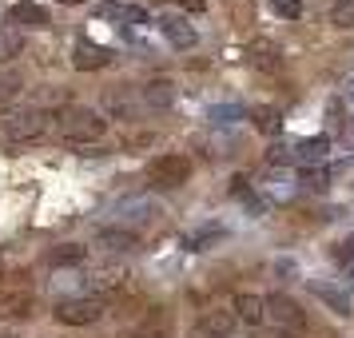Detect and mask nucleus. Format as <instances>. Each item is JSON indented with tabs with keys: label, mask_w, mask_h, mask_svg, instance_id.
Listing matches in <instances>:
<instances>
[{
	"label": "nucleus",
	"mask_w": 354,
	"mask_h": 338,
	"mask_svg": "<svg viewBox=\"0 0 354 338\" xmlns=\"http://www.w3.org/2000/svg\"><path fill=\"white\" fill-rule=\"evenodd\" d=\"M108 131V120H100L92 108H64L60 112V135L68 144H92Z\"/></svg>",
	"instance_id": "1"
},
{
	"label": "nucleus",
	"mask_w": 354,
	"mask_h": 338,
	"mask_svg": "<svg viewBox=\"0 0 354 338\" xmlns=\"http://www.w3.org/2000/svg\"><path fill=\"white\" fill-rule=\"evenodd\" d=\"M267 322L274 326V335L295 338V335L306 330V310L295 303L290 294H271V299H267Z\"/></svg>",
	"instance_id": "2"
},
{
	"label": "nucleus",
	"mask_w": 354,
	"mask_h": 338,
	"mask_svg": "<svg viewBox=\"0 0 354 338\" xmlns=\"http://www.w3.org/2000/svg\"><path fill=\"white\" fill-rule=\"evenodd\" d=\"M100 314H104V299H96V294H80V299L56 303V322H64V326H92Z\"/></svg>",
	"instance_id": "3"
},
{
	"label": "nucleus",
	"mask_w": 354,
	"mask_h": 338,
	"mask_svg": "<svg viewBox=\"0 0 354 338\" xmlns=\"http://www.w3.org/2000/svg\"><path fill=\"white\" fill-rule=\"evenodd\" d=\"M48 128V115L40 112V108H24V112H12L4 120V135L12 140V144H28V140H40Z\"/></svg>",
	"instance_id": "4"
},
{
	"label": "nucleus",
	"mask_w": 354,
	"mask_h": 338,
	"mask_svg": "<svg viewBox=\"0 0 354 338\" xmlns=\"http://www.w3.org/2000/svg\"><path fill=\"white\" fill-rule=\"evenodd\" d=\"M147 176H151L156 187H179V183H187V176H192V163L183 160V156H160V160H151Z\"/></svg>",
	"instance_id": "5"
},
{
	"label": "nucleus",
	"mask_w": 354,
	"mask_h": 338,
	"mask_svg": "<svg viewBox=\"0 0 354 338\" xmlns=\"http://www.w3.org/2000/svg\"><path fill=\"white\" fill-rule=\"evenodd\" d=\"M326 151H330V140L326 135H315V140H303V144H295V163L310 171V167H322L326 163Z\"/></svg>",
	"instance_id": "6"
},
{
	"label": "nucleus",
	"mask_w": 354,
	"mask_h": 338,
	"mask_svg": "<svg viewBox=\"0 0 354 338\" xmlns=\"http://www.w3.org/2000/svg\"><path fill=\"white\" fill-rule=\"evenodd\" d=\"M151 219H160V207H151L147 199H124L120 203V227L136 231L140 223H151Z\"/></svg>",
	"instance_id": "7"
},
{
	"label": "nucleus",
	"mask_w": 354,
	"mask_h": 338,
	"mask_svg": "<svg viewBox=\"0 0 354 338\" xmlns=\"http://www.w3.org/2000/svg\"><path fill=\"white\" fill-rule=\"evenodd\" d=\"M235 330V310H203V319H199V338H227Z\"/></svg>",
	"instance_id": "8"
},
{
	"label": "nucleus",
	"mask_w": 354,
	"mask_h": 338,
	"mask_svg": "<svg viewBox=\"0 0 354 338\" xmlns=\"http://www.w3.org/2000/svg\"><path fill=\"white\" fill-rule=\"evenodd\" d=\"M171 335H176L171 314H167V310H160V306H156V310H147L144 322L131 330V338H171Z\"/></svg>",
	"instance_id": "9"
},
{
	"label": "nucleus",
	"mask_w": 354,
	"mask_h": 338,
	"mask_svg": "<svg viewBox=\"0 0 354 338\" xmlns=\"http://www.w3.org/2000/svg\"><path fill=\"white\" fill-rule=\"evenodd\" d=\"M160 28H163V36L171 40V48H179V52H187V48H195V28L187 24V17H163L160 20Z\"/></svg>",
	"instance_id": "10"
},
{
	"label": "nucleus",
	"mask_w": 354,
	"mask_h": 338,
	"mask_svg": "<svg viewBox=\"0 0 354 338\" xmlns=\"http://www.w3.org/2000/svg\"><path fill=\"white\" fill-rule=\"evenodd\" d=\"M247 60H251L259 72H274V68L283 64V52H279V44H274V40H251Z\"/></svg>",
	"instance_id": "11"
},
{
	"label": "nucleus",
	"mask_w": 354,
	"mask_h": 338,
	"mask_svg": "<svg viewBox=\"0 0 354 338\" xmlns=\"http://www.w3.org/2000/svg\"><path fill=\"white\" fill-rule=\"evenodd\" d=\"M235 314H239L247 326H259V322H267V299L263 294H235Z\"/></svg>",
	"instance_id": "12"
},
{
	"label": "nucleus",
	"mask_w": 354,
	"mask_h": 338,
	"mask_svg": "<svg viewBox=\"0 0 354 338\" xmlns=\"http://www.w3.org/2000/svg\"><path fill=\"white\" fill-rule=\"evenodd\" d=\"M108 60H112L108 48H100V44H92V40H80L76 52H72V64L80 68V72H96V68H104Z\"/></svg>",
	"instance_id": "13"
},
{
	"label": "nucleus",
	"mask_w": 354,
	"mask_h": 338,
	"mask_svg": "<svg viewBox=\"0 0 354 338\" xmlns=\"http://www.w3.org/2000/svg\"><path fill=\"white\" fill-rule=\"evenodd\" d=\"M12 24L17 28H44L48 24V12L40 4H32V0H17L12 4Z\"/></svg>",
	"instance_id": "14"
},
{
	"label": "nucleus",
	"mask_w": 354,
	"mask_h": 338,
	"mask_svg": "<svg viewBox=\"0 0 354 338\" xmlns=\"http://www.w3.org/2000/svg\"><path fill=\"white\" fill-rule=\"evenodd\" d=\"M100 247H108V251H136L140 247V239H136V231H128V227H108V231H100L96 235Z\"/></svg>",
	"instance_id": "15"
},
{
	"label": "nucleus",
	"mask_w": 354,
	"mask_h": 338,
	"mask_svg": "<svg viewBox=\"0 0 354 338\" xmlns=\"http://www.w3.org/2000/svg\"><path fill=\"white\" fill-rule=\"evenodd\" d=\"M144 104L147 108H171V104H176V84L163 80V76L160 80H151L144 88Z\"/></svg>",
	"instance_id": "16"
},
{
	"label": "nucleus",
	"mask_w": 354,
	"mask_h": 338,
	"mask_svg": "<svg viewBox=\"0 0 354 338\" xmlns=\"http://www.w3.org/2000/svg\"><path fill=\"white\" fill-rule=\"evenodd\" d=\"M310 290H315L322 303L335 310V314H346V310H351V294H346V290L330 287V283H322V279H315V283H310Z\"/></svg>",
	"instance_id": "17"
},
{
	"label": "nucleus",
	"mask_w": 354,
	"mask_h": 338,
	"mask_svg": "<svg viewBox=\"0 0 354 338\" xmlns=\"http://www.w3.org/2000/svg\"><path fill=\"white\" fill-rule=\"evenodd\" d=\"M20 48H24V32L17 24H0V64H8L12 56H20Z\"/></svg>",
	"instance_id": "18"
},
{
	"label": "nucleus",
	"mask_w": 354,
	"mask_h": 338,
	"mask_svg": "<svg viewBox=\"0 0 354 338\" xmlns=\"http://www.w3.org/2000/svg\"><path fill=\"white\" fill-rule=\"evenodd\" d=\"M251 120H255V128L263 131V135H274V131L283 128V112H279V108H271V104H259V108H251Z\"/></svg>",
	"instance_id": "19"
},
{
	"label": "nucleus",
	"mask_w": 354,
	"mask_h": 338,
	"mask_svg": "<svg viewBox=\"0 0 354 338\" xmlns=\"http://www.w3.org/2000/svg\"><path fill=\"white\" fill-rule=\"evenodd\" d=\"M0 310L12 314V319H24L32 310V294L28 290H8V294H0Z\"/></svg>",
	"instance_id": "20"
},
{
	"label": "nucleus",
	"mask_w": 354,
	"mask_h": 338,
	"mask_svg": "<svg viewBox=\"0 0 354 338\" xmlns=\"http://www.w3.org/2000/svg\"><path fill=\"white\" fill-rule=\"evenodd\" d=\"M100 17L128 20V24H147V12L144 8H136V4H100Z\"/></svg>",
	"instance_id": "21"
},
{
	"label": "nucleus",
	"mask_w": 354,
	"mask_h": 338,
	"mask_svg": "<svg viewBox=\"0 0 354 338\" xmlns=\"http://www.w3.org/2000/svg\"><path fill=\"white\" fill-rule=\"evenodd\" d=\"M88 259V251H84L80 243H64V247H56L48 255V263L52 267H76V263H84Z\"/></svg>",
	"instance_id": "22"
},
{
	"label": "nucleus",
	"mask_w": 354,
	"mask_h": 338,
	"mask_svg": "<svg viewBox=\"0 0 354 338\" xmlns=\"http://www.w3.org/2000/svg\"><path fill=\"white\" fill-rule=\"evenodd\" d=\"M17 92H20V76L12 72V68H4V64H0V108H4L8 100L17 96Z\"/></svg>",
	"instance_id": "23"
},
{
	"label": "nucleus",
	"mask_w": 354,
	"mask_h": 338,
	"mask_svg": "<svg viewBox=\"0 0 354 338\" xmlns=\"http://www.w3.org/2000/svg\"><path fill=\"white\" fill-rule=\"evenodd\" d=\"M330 24H335V28H354V0H335Z\"/></svg>",
	"instance_id": "24"
},
{
	"label": "nucleus",
	"mask_w": 354,
	"mask_h": 338,
	"mask_svg": "<svg viewBox=\"0 0 354 338\" xmlns=\"http://www.w3.org/2000/svg\"><path fill=\"white\" fill-rule=\"evenodd\" d=\"M326 183H330L326 167H310V171H303V176H299V187H306V191H322Z\"/></svg>",
	"instance_id": "25"
},
{
	"label": "nucleus",
	"mask_w": 354,
	"mask_h": 338,
	"mask_svg": "<svg viewBox=\"0 0 354 338\" xmlns=\"http://www.w3.org/2000/svg\"><path fill=\"white\" fill-rule=\"evenodd\" d=\"M267 187H271V195H279V199H290V195L299 191V187H295V179H290V176H279V171L267 179Z\"/></svg>",
	"instance_id": "26"
},
{
	"label": "nucleus",
	"mask_w": 354,
	"mask_h": 338,
	"mask_svg": "<svg viewBox=\"0 0 354 338\" xmlns=\"http://www.w3.org/2000/svg\"><path fill=\"white\" fill-rule=\"evenodd\" d=\"M219 235H223V231H219V227H203V231H195V235H187V247H192V251H203V243H211V239H219Z\"/></svg>",
	"instance_id": "27"
},
{
	"label": "nucleus",
	"mask_w": 354,
	"mask_h": 338,
	"mask_svg": "<svg viewBox=\"0 0 354 338\" xmlns=\"http://www.w3.org/2000/svg\"><path fill=\"white\" fill-rule=\"evenodd\" d=\"M271 8L279 12V17H287V20L303 17V0H271Z\"/></svg>",
	"instance_id": "28"
},
{
	"label": "nucleus",
	"mask_w": 354,
	"mask_h": 338,
	"mask_svg": "<svg viewBox=\"0 0 354 338\" xmlns=\"http://www.w3.org/2000/svg\"><path fill=\"white\" fill-rule=\"evenodd\" d=\"M108 108H112L115 115H131L136 112V104L128 100V92H108Z\"/></svg>",
	"instance_id": "29"
},
{
	"label": "nucleus",
	"mask_w": 354,
	"mask_h": 338,
	"mask_svg": "<svg viewBox=\"0 0 354 338\" xmlns=\"http://www.w3.org/2000/svg\"><path fill=\"white\" fill-rule=\"evenodd\" d=\"M267 163H271V167H279V163H295V151H290L287 144H274L271 151H267Z\"/></svg>",
	"instance_id": "30"
},
{
	"label": "nucleus",
	"mask_w": 354,
	"mask_h": 338,
	"mask_svg": "<svg viewBox=\"0 0 354 338\" xmlns=\"http://www.w3.org/2000/svg\"><path fill=\"white\" fill-rule=\"evenodd\" d=\"M338 135H342V144L354 151V120H342V131H338Z\"/></svg>",
	"instance_id": "31"
},
{
	"label": "nucleus",
	"mask_w": 354,
	"mask_h": 338,
	"mask_svg": "<svg viewBox=\"0 0 354 338\" xmlns=\"http://www.w3.org/2000/svg\"><path fill=\"white\" fill-rule=\"evenodd\" d=\"M179 4H183L187 12H199V8H203V0H179Z\"/></svg>",
	"instance_id": "32"
},
{
	"label": "nucleus",
	"mask_w": 354,
	"mask_h": 338,
	"mask_svg": "<svg viewBox=\"0 0 354 338\" xmlns=\"http://www.w3.org/2000/svg\"><path fill=\"white\" fill-rule=\"evenodd\" d=\"M60 4H84V0H60Z\"/></svg>",
	"instance_id": "33"
}]
</instances>
